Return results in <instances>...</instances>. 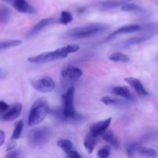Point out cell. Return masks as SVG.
Masks as SVG:
<instances>
[{
    "mask_svg": "<svg viewBox=\"0 0 158 158\" xmlns=\"http://www.w3.org/2000/svg\"><path fill=\"white\" fill-rule=\"evenodd\" d=\"M123 2L122 1L117 0H104V1L99 2L97 4V8L100 10H110V9H115L120 6H123Z\"/></svg>",
    "mask_w": 158,
    "mask_h": 158,
    "instance_id": "cell-17",
    "label": "cell"
},
{
    "mask_svg": "<svg viewBox=\"0 0 158 158\" xmlns=\"http://www.w3.org/2000/svg\"><path fill=\"white\" fill-rule=\"evenodd\" d=\"M22 44L21 40H6V41L0 42V50L2 49H9L12 47H15Z\"/></svg>",
    "mask_w": 158,
    "mask_h": 158,
    "instance_id": "cell-23",
    "label": "cell"
},
{
    "mask_svg": "<svg viewBox=\"0 0 158 158\" xmlns=\"http://www.w3.org/2000/svg\"><path fill=\"white\" fill-rule=\"evenodd\" d=\"M49 111V105L46 99L40 98L36 100L31 106L28 118V125L29 127H34L40 124L46 118Z\"/></svg>",
    "mask_w": 158,
    "mask_h": 158,
    "instance_id": "cell-2",
    "label": "cell"
},
{
    "mask_svg": "<svg viewBox=\"0 0 158 158\" xmlns=\"http://www.w3.org/2000/svg\"><path fill=\"white\" fill-rule=\"evenodd\" d=\"M137 153H139L141 155L144 156V157H156L157 156V152L154 150L142 146L139 147L138 150H137Z\"/></svg>",
    "mask_w": 158,
    "mask_h": 158,
    "instance_id": "cell-25",
    "label": "cell"
},
{
    "mask_svg": "<svg viewBox=\"0 0 158 158\" xmlns=\"http://www.w3.org/2000/svg\"><path fill=\"white\" fill-rule=\"evenodd\" d=\"M68 55L69 54L65 52L61 47L54 51L43 52V53L40 54L38 56L29 57L28 61L29 63H35V64H41V63H49V62L55 61V60H62V59L67 57Z\"/></svg>",
    "mask_w": 158,
    "mask_h": 158,
    "instance_id": "cell-5",
    "label": "cell"
},
{
    "mask_svg": "<svg viewBox=\"0 0 158 158\" xmlns=\"http://www.w3.org/2000/svg\"><path fill=\"white\" fill-rule=\"evenodd\" d=\"M111 120H112V118H108L105 120H101V121L94 123L93 125H91L89 133L95 137L101 136L103 133L107 131L111 123Z\"/></svg>",
    "mask_w": 158,
    "mask_h": 158,
    "instance_id": "cell-8",
    "label": "cell"
},
{
    "mask_svg": "<svg viewBox=\"0 0 158 158\" xmlns=\"http://www.w3.org/2000/svg\"><path fill=\"white\" fill-rule=\"evenodd\" d=\"M141 28H140V25H128V26H122V27L117 29L115 32H113L110 35H108L106 38L105 41H109V40H112L114 37L117 36V35L121 33H131V32H136L140 31Z\"/></svg>",
    "mask_w": 158,
    "mask_h": 158,
    "instance_id": "cell-12",
    "label": "cell"
},
{
    "mask_svg": "<svg viewBox=\"0 0 158 158\" xmlns=\"http://www.w3.org/2000/svg\"><path fill=\"white\" fill-rule=\"evenodd\" d=\"M23 127H24V123H23V122L22 120L19 121L18 123H16L15 128H14L13 133L12 134V137H11V140H18L22 132H23Z\"/></svg>",
    "mask_w": 158,
    "mask_h": 158,
    "instance_id": "cell-26",
    "label": "cell"
},
{
    "mask_svg": "<svg viewBox=\"0 0 158 158\" xmlns=\"http://www.w3.org/2000/svg\"><path fill=\"white\" fill-rule=\"evenodd\" d=\"M22 109H23L22 103H16L7 112L5 113L4 115H3V120H6V121H12V120H15L16 118H18L19 116L21 114Z\"/></svg>",
    "mask_w": 158,
    "mask_h": 158,
    "instance_id": "cell-15",
    "label": "cell"
},
{
    "mask_svg": "<svg viewBox=\"0 0 158 158\" xmlns=\"http://www.w3.org/2000/svg\"><path fill=\"white\" fill-rule=\"evenodd\" d=\"M5 1H6V2H11V3H12V2H13V0H5Z\"/></svg>",
    "mask_w": 158,
    "mask_h": 158,
    "instance_id": "cell-36",
    "label": "cell"
},
{
    "mask_svg": "<svg viewBox=\"0 0 158 158\" xmlns=\"http://www.w3.org/2000/svg\"><path fill=\"white\" fill-rule=\"evenodd\" d=\"M5 138H6V134L3 131H0V147L4 143Z\"/></svg>",
    "mask_w": 158,
    "mask_h": 158,
    "instance_id": "cell-33",
    "label": "cell"
},
{
    "mask_svg": "<svg viewBox=\"0 0 158 158\" xmlns=\"http://www.w3.org/2000/svg\"><path fill=\"white\" fill-rule=\"evenodd\" d=\"M9 109V106L4 101L0 100V114L6 113Z\"/></svg>",
    "mask_w": 158,
    "mask_h": 158,
    "instance_id": "cell-31",
    "label": "cell"
},
{
    "mask_svg": "<svg viewBox=\"0 0 158 158\" xmlns=\"http://www.w3.org/2000/svg\"><path fill=\"white\" fill-rule=\"evenodd\" d=\"M151 36H152V35H149V34H144V35H142L141 36L131 37V38H129L128 40H124L123 42H122L119 46H120V47H123V48H127L132 46H136V45L140 44V43L147 41V40H148L149 39H151Z\"/></svg>",
    "mask_w": 158,
    "mask_h": 158,
    "instance_id": "cell-14",
    "label": "cell"
},
{
    "mask_svg": "<svg viewBox=\"0 0 158 158\" xmlns=\"http://www.w3.org/2000/svg\"><path fill=\"white\" fill-rule=\"evenodd\" d=\"M13 7L18 12L26 14H35L37 10L31 6L26 0H13L12 2Z\"/></svg>",
    "mask_w": 158,
    "mask_h": 158,
    "instance_id": "cell-9",
    "label": "cell"
},
{
    "mask_svg": "<svg viewBox=\"0 0 158 158\" xmlns=\"http://www.w3.org/2000/svg\"><path fill=\"white\" fill-rule=\"evenodd\" d=\"M83 76V71L78 67L69 66L63 69L61 73L60 83L63 87L69 88L77 83Z\"/></svg>",
    "mask_w": 158,
    "mask_h": 158,
    "instance_id": "cell-6",
    "label": "cell"
},
{
    "mask_svg": "<svg viewBox=\"0 0 158 158\" xmlns=\"http://www.w3.org/2000/svg\"><path fill=\"white\" fill-rule=\"evenodd\" d=\"M101 136L103 140L106 142H107L108 143H110L111 146L114 147V148H119L120 143H119L118 140H117V137H115V135H114V134L112 131H106Z\"/></svg>",
    "mask_w": 158,
    "mask_h": 158,
    "instance_id": "cell-19",
    "label": "cell"
},
{
    "mask_svg": "<svg viewBox=\"0 0 158 158\" xmlns=\"http://www.w3.org/2000/svg\"><path fill=\"white\" fill-rule=\"evenodd\" d=\"M140 145L137 142H132V143H129L126 147V152L127 156L130 157H133L135 154L136 152H137L138 148Z\"/></svg>",
    "mask_w": 158,
    "mask_h": 158,
    "instance_id": "cell-27",
    "label": "cell"
},
{
    "mask_svg": "<svg viewBox=\"0 0 158 158\" xmlns=\"http://www.w3.org/2000/svg\"><path fill=\"white\" fill-rule=\"evenodd\" d=\"M51 137V131L46 127L34 128L28 134V141L29 145L33 148H40L46 144Z\"/></svg>",
    "mask_w": 158,
    "mask_h": 158,
    "instance_id": "cell-4",
    "label": "cell"
},
{
    "mask_svg": "<svg viewBox=\"0 0 158 158\" xmlns=\"http://www.w3.org/2000/svg\"><path fill=\"white\" fill-rule=\"evenodd\" d=\"M74 94L75 88L74 86H70L67 89V91L63 95V114H64L65 120L69 121H79L82 119V116L76 112L73 106Z\"/></svg>",
    "mask_w": 158,
    "mask_h": 158,
    "instance_id": "cell-3",
    "label": "cell"
},
{
    "mask_svg": "<svg viewBox=\"0 0 158 158\" xmlns=\"http://www.w3.org/2000/svg\"><path fill=\"white\" fill-rule=\"evenodd\" d=\"M97 137L94 135H93L92 134L89 133V134L86 135V137H85L84 142H83V144H84L85 148L86 149L87 152L89 154H92L93 151H94V148H95L96 144H97Z\"/></svg>",
    "mask_w": 158,
    "mask_h": 158,
    "instance_id": "cell-18",
    "label": "cell"
},
{
    "mask_svg": "<svg viewBox=\"0 0 158 158\" xmlns=\"http://www.w3.org/2000/svg\"><path fill=\"white\" fill-rule=\"evenodd\" d=\"M11 11L6 6H0V24L8 23L10 19Z\"/></svg>",
    "mask_w": 158,
    "mask_h": 158,
    "instance_id": "cell-21",
    "label": "cell"
},
{
    "mask_svg": "<svg viewBox=\"0 0 158 158\" xmlns=\"http://www.w3.org/2000/svg\"><path fill=\"white\" fill-rule=\"evenodd\" d=\"M109 60L114 62H120V63H128L130 61V58L125 54L121 52H115L109 56Z\"/></svg>",
    "mask_w": 158,
    "mask_h": 158,
    "instance_id": "cell-24",
    "label": "cell"
},
{
    "mask_svg": "<svg viewBox=\"0 0 158 158\" xmlns=\"http://www.w3.org/2000/svg\"><path fill=\"white\" fill-rule=\"evenodd\" d=\"M15 143H13V142H10V143L8 144V147H7V149H6V151H12V150H13L14 148H15Z\"/></svg>",
    "mask_w": 158,
    "mask_h": 158,
    "instance_id": "cell-34",
    "label": "cell"
},
{
    "mask_svg": "<svg viewBox=\"0 0 158 158\" xmlns=\"http://www.w3.org/2000/svg\"><path fill=\"white\" fill-rule=\"evenodd\" d=\"M57 146L63 150L66 154H67L69 151L73 150V143L69 140L66 139H60L57 141Z\"/></svg>",
    "mask_w": 158,
    "mask_h": 158,
    "instance_id": "cell-20",
    "label": "cell"
},
{
    "mask_svg": "<svg viewBox=\"0 0 158 158\" xmlns=\"http://www.w3.org/2000/svg\"><path fill=\"white\" fill-rule=\"evenodd\" d=\"M110 154V152L109 148L108 147H105V148H103L98 151L97 156L100 158H106L109 157Z\"/></svg>",
    "mask_w": 158,
    "mask_h": 158,
    "instance_id": "cell-29",
    "label": "cell"
},
{
    "mask_svg": "<svg viewBox=\"0 0 158 158\" xmlns=\"http://www.w3.org/2000/svg\"><path fill=\"white\" fill-rule=\"evenodd\" d=\"M66 154H67L68 157H70V158H80V157H82V156L80 155V154H79V153L77 152V151H74V150L69 151V152H68Z\"/></svg>",
    "mask_w": 158,
    "mask_h": 158,
    "instance_id": "cell-32",
    "label": "cell"
},
{
    "mask_svg": "<svg viewBox=\"0 0 158 158\" xmlns=\"http://www.w3.org/2000/svg\"><path fill=\"white\" fill-rule=\"evenodd\" d=\"M6 75H7L6 71H5L4 69H0V80H3V79L6 77Z\"/></svg>",
    "mask_w": 158,
    "mask_h": 158,
    "instance_id": "cell-35",
    "label": "cell"
},
{
    "mask_svg": "<svg viewBox=\"0 0 158 158\" xmlns=\"http://www.w3.org/2000/svg\"><path fill=\"white\" fill-rule=\"evenodd\" d=\"M108 27L107 25L102 23H91L69 29L63 35V37L69 40L89 38L105 32L107 30Z\"/></svg>",
    "mask_w": 158,
    "mask_h": 158,
    "instance_id": "cell-1",
    "label": "cell"
},
{
    "mask_svg": "<svg viewBox=\"0 0 158 158\" xmlns=\"http://www.w3.org/2000/svg\"><path fill=\"white\" fill-rule=\"evenodd\" d=\"M22 156L21 152L19 151H10L9 153H8L6 155V157H9V158H17V157H20Z\"/></svg>",
    "mask_w": 158,
    "mask_h": 158,
    "instance_id": "cell-30",
    "label": "cell"
},
{
    "mask_svg": "<svg viewBox=\"0 0 158 158\" xmlns=\"http://www.w3.org/2000/svg\"><path fill=\"white\" fill-rule=\"evenodd\" d=\"M73 20V16L71 13L68 11H63L61 12V15H60V23L62 24L67 25L69 23H71Z\"/></svg>",
    "mask_w": 158,
    "mask_h": 158,
    "instance_id": "cell-28",
    "label": "cell"
},
{
    "mask_svg": "<svg viewBox=\"0 0 158 158\" xmlns=\"http://www.w3.org/2000/svg\"><path fill=\"white\" fill-rule=\"evenodd\" d=\"M121 9L124 12H137V13H143L144 10L142 9L138 5L134 4V3H129V4L123 5Z\"/></svg>",
    "mask_w": 158,
    "mask_h": 158,
    "instance_id": "cell-22",
    "label": "cell"
},
{
    "mask_svg": "<svg viewBox=\"0 0 158 158\" xmlns=\"http://www.w3.org/2000/svg\"><path fill=\"white\" fill-rule=\"evenodd\" d=\"M101 102L107 106H128L131 105V103L133 101L128 100H123V99L118 98L116 97H109L105 96L101 98Z\"/></svg>",
    "mask_w": 158,
    "mask_h": 158,
    "instance_id": "cell-10",
    "label": "cell"
},
{
    "mask_svg": "<svg viewBox=\"0 0 158 158\" xmlns=\"http://www.w3.org/2000/svg\"><path fill=\"white\" fill-rule=\"evenodd\" d=\"M113 93L115 95L123 97V99H126V100H131L133 102L135 101V97L126 86H116L113 89Z\"/></svg>",
    "mask_w": 158,
    "mask_h": 158,
    "instance_id": "cell-16",
    "label": "cell"
},
{
    "mask_svg": "<svg viewBox=\"0 0 158 158\" xmlns=\"http://www.w3.org/2000/svg\"><path fill=\"white\" fill-rule=\"evenodd\" d=\"M31 84L35 89L40 93L47 94L50 93L55 89L56 83L51 77H45L40 80H35L31 81Z\"/></svg>",
    "mask_w": 158,
    "mask_h": 158,
    "instance_id": "cell-7",
    "label": "cell"
},
{
    "mask_svg": "<svg viewBox=\"0 0 158 158\" xmlns=\"http://www.w3.org/2000/svg\"><path fill=\"white\" fill-rule=\"evenodd\" d=\"M125 81H126L130 86H132L133 89L136 91V93H137L139 96L146 97V96L149 95V93L148 92V90H146L144 86H143L142 83L138 80V79L134 78V77H127V78H125Z\"/></svg>",
    "mask_w": 158,
    "mask_h": 158,
    "instance_id": "cell-11",
    "label": "cell"
},
{
    "mask_svg": "<svg viewBox=\"0 0 158 158\" xmlns=\"http://www.w3.org/2000/svg\"><path fill=\"white\" fill-rule=\"evenodd\" d=\"M55 22V19L53 18H46L40 20V22L36 23L30 30L29 31V32L27 33V37H32L34 35H36L37 33L40 32V31L43 30L45 27H46L47 26H49L52 23H53Z\"/></svg>",
    "mask_w": 158,
    "mask_h": 158,
    "instance_id": "cell-13",
    "label": "cell"
}]
</instances>
